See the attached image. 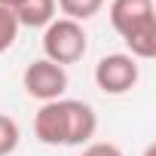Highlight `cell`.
Returning <instances> with one entry per match:
<instances>
[{
  "label": "cell",
  "instance_id": "obj_1",
  "mask_svg": "<svg viewBox=\"0 0 156 156\" xmlns=\"http://www.w3.org/2000/svg\"><path fill=\"white\" fill-rule=\"evenodd\" d=\"M98 132V113L76 98L46 101L34 116V135L46 147H86Z\"/></svg>",
  "mask_w": 156,
  "mask_h": 156
},
{
  "label": "cell",
  "instance_id": "obj_2",
  "mask_svg": "<svg viewBox=\"0 0 156 156\" xmlns=\"http://www.w3.org/2000/svg\"><path fill=\"white\" fill-rule=\"evenodd\" d=\"M110 25L129 46V55L138 61H150L156 55V16L153 0H113Z\"/></svg>",
  "mask_w": 156,
  "mask_h": 156
},
{
  "label": "cell",
  "instance_id": "obj_3",
  "mask_svg": "<svg viewBox=\"0 0 156 156\" xmlns=\"http://www.w3.org/2000/svg\"><path fill=\"white\" fill-rule=\"evenodd\" d=\"M89 49V34L80 22L70 19H52L43 31V58L67 67L76 64Z\"/></svg>",
  "mask_w": 156,
  "mask_h": 156
},
{
  "label": "cell",
  "instance_id": "obj_4",
  "mask_svg": "<svg viewBox=\"0 0 156 156\" xmlns=\"http://www.w3.org/2000/svg\"><path fill=\"white\" fill-rule=\"evenodd\" d=\"M141 80V67L138 58H132L129 52H110L95 64V86L104 95H126L138 86Z\"/></svg>",
  "mask_w": 156,
  "mask_h": 156
},
{
  "label": "cell",
  "instance_id": "obj_5",
  "mask_svg": "<svg viewBox=\"0 0 156 156\" xmlns=\"http://www.w3.org/2000/svg\"><path fill=\"white\" fill-rule=\"evenodd\" d=\"M22 86H25V92L31 95V98H37V101H58V98H64V92H67V70L61 67V64H55V61H49V58H37V61H31L28 67H25V73H22Z\"/></svg>",
  "mask_w": 156,
  "mask_h": 156
},
{
  "label": "cell",
  "instance_id": "obj_6",
  "mask_svg": "<svg viewBox=\"0 0 156 156\" xmlns=\"http://www.w3.org/2000/svg\"><path fill=\"white\" fill-rule=\"evenodd\" d=\"M55 0H22V3L12 9L19 28H46L55 19Z\"/></svg>",
  "mask_w": 156,
  "mask_h": 156
},
{
  "label": "cell",
  "instance_id": "obj_7",
  "mask_svg": "<svg viewBox=\"0 0 156 156\" xmlns=\"http://www.w3.org/2000/svg\"><path fill=\"white\" fill-rule=\"evenodd\" d=\"M55 6L64 12V19L70 22H89L104 9V0H55Z\"/></svg>",
  "mask_w": 156,
  "mask_h": 156
},
{
  "label": "cell",
  "instance_id": "obj_8",
  "mask_svg": "<svg viewBox=\"0 0 156 156\" xmlns=\"http://www.w3.org/2000/svg\"><path fill=\"white\" fill-rule=\"evenodd\" d=\"M19 141H22L19 122L12 116H6V113H0V156H9L19 147Z\"/></svg>",
  "mask_w": 156,
  "mask_h": 156
},
{
  "label": "cell",
  "instance_id": "obj_9",
  "mask_svg": "<svg viewBox=\"0 0 156 156\" xmlns=\"http://www.w3.org/2000/svg\"><path fill=\"white\" fill-rule=\"evenodd\" d=\"M19 37V22H16V12L0 6V55H3Z\"/></svg>",
  "mask_w": 156,
  "mask_h": 156
},
{
  "label": "cell",
  "instance_id": "obj_10",
  "mask_svg": "<svg viewBox=\"0 0 156 156\" xmlns=\"http://www.w3.org/2000/svg\"><path fill=\"white\" fill-rule=\"evenodd\" d=\"M80 156H126V153L116 144H110V141H89Z\"/></svg>",
  "mask_w": 156,
  "mask_h": 156
},
{
  "label": "cell",
  "instance_id": "obj_11",
  "mask_svg": "<svg viewBox=\"0 0 156 156\" xmlns=\"http://www.w3.org/2000/svg\"><path fill=\"white\" fill-rule=\"evenodd\" d=\"M19 3H22V0H0V6H6V9H16Z\"/></svg>",
  "mask_w": 156,
  "mask_h": 156
},
{
  "label": "cell",
  "instance_id": "obj_12",
  "mask_svg": "<svg viewBox=\"0 0 156 156\" xmlns=\"http://www.w3.org/2000/svg\"><path fill=\"white\" fill-rule=\"evenodd\" d=\"M144 156H153V144H150V147H147V153H144Z\"/></svg>",
  "mask_w": 156,
  "mask_h": 156
}]
</instances>
